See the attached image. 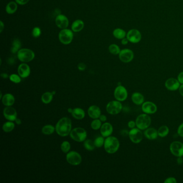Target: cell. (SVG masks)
I'll return each mask as SVG.
<instances>
[{"label":"cell","instance_id":"6da1fadb","mask_svg":"<svg viewBox=\"0 0 183 183\" xmlns=\"http://www.w3.org/2000/svg\"><path fill=\"white\" fill-rule=\"evenodd\" d=\"M72 121L68 117H63L60 119L56 124V131L60 137H66L70 134L72 131Z\"/></svg>","mask_w":183,"mask_h":183},{"label":"cell","instance_id":"7a4b0ae2","mask_svg":"<svg viewBox=\"0 0 183 183\" xmlns=\"http://www.w3.org/2000/svg\"><path fill=\"white\" fill-rule=\"evenodd\" d=\"M104 147L106 153L110 154H113L118 150L120 147V143L116 137H107L105 140Z\"/></svg>","mask_w":183,"mask_h":183},{"label":"cell","instance_id":"3957f363","mask_svg":"<svg viewBox=\"0 0 183 183\" xmlns=\"http://www.w3.org/2000/svg\"><path fill=\"white\" fill-rule=\"evenodd\" d=\"M135 122L137 127L143 131L149 127L152 123V119L148 114L143 113L137 116L135 120Z\"/></svg>","mask_w":183,"mask_h":183},{"label":"cell","instance_id":"277c9868","mask_svg":"<svg viewBox=\"0 0 183 183\" xmlns=\"http://www.w3.org/2000/svg\"><path fill=\"white\" fill-rule=\"evenodd\" d=\"M69 135L73 140L78 143H82L87 139V132L83 128L76 127L72 130Z\"/></svg>","mask_w":183,"mask_h":183},{"label":"cell","instance_id":"5b68a950","mask_svg":"<svg viewBox=\"0 0 183 183\" xmlns=\"http://www.w3.org/2000/svg\"><path fill=\"white\" fill-rule=\"evenodd\" d=\"M35 57V53L28 48H21L17 52V57L19 60L24 63L32 61Z\"/></svg>","mask_w":183,"mask_h":183},{"label":"cell","instance_id":"8992f818","mask_svg":"<svg viewBox=\"0 0 183 183\" xmlns=\"http://www.w3.org/2000/svg\"><path fill=\"white\" fill-rule=\"evenodd\" d=\"M122 110V104L117 100L110 102L106 106V110L107 113L111 115H118Z\"/></svg>","mask_w":183,"mask_h":183},{"label":"cell","instance_id":"52a82bcc","mask_svg":"<svg viewBox=\"0 0 183 183\" xmlns=\"http://www.w3.org/2000/svg\"><path fill=\"white\" fill-rule=\"evenodd\" d=\"M72 30L68 29H62L59 34V39L60 42L64 45H68L72 43L74 35Z\"/></svg>","mask_w":183,"mask_h":183},{"label":"cell","instance_id":"ba28073f","mask_svg":"<svg viewBox=\"0 0 183 183\" xmlns=\"http://www.w3.org/2000/svg\"><path fill=\"white\" fill-rule=\"evenodd\" d=\"M67 162L74 166L78 165L82 163V159L80 153L75 151L69 152L66 155Z\"/></svg>","mask_w":183,"mask_h":183},{"label":"cell","instance_id":"9c48e42d","mask_svg":"<svg viewBox=\"0 0 183 183\" xmlns=\"http://www.w3.org/2000/svg\"><path fill=\"white\" fill-rule=\"evenodd\" d=\"M130 140L134 143H139L143 140V134L141 130L138 128H134L130 130L128 133Z\"/></svg>","mask_w":183,"mask_h":183},{"label":"cell","instance_id":"30bf717a","mask_svg":"<svg viewBox=\"0 0 183 183\" xmlns=\"http://www.w3.org/2000/svg\"><path fill=\"white\" fill-rule=\"evenodd\" d=\"M114 96L119 102H124L128 97L127 89L122 85H118L114 91Z\"/></svg>","mask_w":183,"mask_h":183},{"label":"cell","instance_id":"8fae6325","mask_svg":"<svg viewBox=\"0 0 183 183\" xmlns=\"http://www.w3.org/2000/svg\"><path fill=\"white\" fill-rule=\"evenodd\" d=\"M170 152L176 157L183 156V143L180 141H174L170 146Z\"/></svg>","mask_w":183,"mask_h":183},{"label":"cell","instance_id":"7c38bea8","mask_svg":"<svg viewBox=\"0 0 183 183\" xmlns=\"http://www.w3.org/2000/svg\"><path fill=\"white\" fill-rule=\"evenodd\" d=\"M134 57V54L133 51L130 49H124L121 50L119 54V57L120 61L124 63H129L133 60Z\"/></svg>","mask_w":183,"mask_h":183},{"label":"cell","instance_id":"4fadbf2b","mask_svg":"<svg viewBox=\"0 0 183 183\" xmlns=\"http://www.w3.org/2000/svg\"><path fill=\"white\" fill-rule=\"evenodd\" d=\"M126 38H127L130 43L137 44L141 40L142 35L139 30L133 29L128 31Z\"/></svg>","mask_w":183,"mask_h":183},{"label":"cell","instance_id":"5bb4252c","mask_svg":"<svg viewBox=\"0 0 183 183\" xmlns=\"http://www.w3.org/2000/svg\"><path fill=\"white\" fill-rule=\"evenodd\" d=\"M4 118L10 121H15L17 118V112L13 107L11 106H6L3 111Z\"/></svg>","mask_w":183,"mask_h":183},{"label":"cell","instance_id":"9a60e30c","mask_svg":"<svg viewBox=\"0 0 183 183\" xmlns=\"http://www.w3.org/2000/svg\"><path fill=\"white\" fill-rule=\"evenodd\" d=\"M141 109L144 113H146L148 115H153L157 112V106L155 104L148 101L144 102L142 104Z\"/></svg>","mask_w":183,"mask_h":183},{"label":"cell","instance_id":"2e32d148","mask_svg":"<svg viewBox=\"0 0 183 183\" xmlns=\"http://www.w3.org/2000/svg\"><path fill=\"white\" fill-rule=\"evenodd\" d=\"M180 83L177 79L175 78H169L165 82V87L168 90L174 91L179 89Z\"/></svg>","mask_w":183,"mask_h":183},{"label":"cell","instance_id":"e0dca14e","mask_svg":"<svg viewBox=\"0 0 183 183\" xmlns=\"http://www.w3.org/2000/svg\"><path fill=\"white\" fill-rule=\"evenodd\" d=\"M56 24L61 29H67L69 25L68 19L65 15L60 14L56 17Z\"/></svg>","mask_w":183,"mask_h":183},{"label":"cell","instance_id":"ac0fdd59","mask_svg":"<svg viewBox=\"0 0 183 183\" xmlns=\"http://www.w3.org/2000/svg\"><path fill=\"white\" fill-rule=\"evenodd\" d=\"M113 131L112 125L110 122H105L100 128V134L104 137L111 136Z\"/></svg>","mask_w":183,"mask_h":183},{"label":"cell","instance_id":"d6986e66","mask_svg":"<svg viewBox=\"0 0 183 183\" xmlns=\"http://www.w3.org/2000/svg\"><path fill=\"white\" fill-rule=\"evenodd\" d=\"M18 73L19 75L23 78H28L30 76L31 73L30 67L25 63L20 64L18 68Z\"/></svg>","mask_w":183,"mask_h":183},{"label":"cell","instance_id":"ffe728a7","mask_svg":"<svg viewBox=\"0 0 183 183\" xmlns=\"http://www.w3.org/2000/svg\"><path fill=\"white\" fill-rule=\"evenodd\" d=\"M88 114L91 118L93 119H98L101 115V110L98 106L91 105L88 110Z\"/></svg>","mask_w":183,"mask_h":183},{"label":"cell","instance_id":"44dd1931","mask_svg":"<svg viewBox=\"0 0 183 183\" xmlns=\"http://www.w3.org/2000/svg\"><path fill=\"white\" fill-rule=\"evenodd\" d=\"M143 134L144 137L150 140H154L159 137L157 130L153 127H148L147 128L146 130H144Z\"/></svg>","mask_w":183,"mask_h":183},{"label":"cell","instance_id":"7402d4cb","mask_svg":"<svg viewBox=\"0 0 183 183\" xmlns=\"http://www.w3.org/2000/svg\"><path fill=\"white\" fill-rule=\"evenodd\" d=\"M15 102V97L13 94L9 93L4 94L2 98V103L6 106H11L13 105Z\"/></svg>","mask_w":183,"mask_h":183},{"label":"cell","instance_id":"603a6c76","mask_svg":"<svg viewBox=\"0 0 183 183\" xmlns=\"http://www.w3.org/2000/svg\"><path fill=\"white\" fill-rule=\"evenodd\" d=\"M132 100L133 103L137 105H142L144 102V97L142 94L135 92L133 93L132 95Z\"/></svg>","mask_w":183,"mask_h":183},{"label":"cell","instance_id":"cb8c5ba5","mask_svg":"<svg viewBox=\"0 0 183 183\" xmlns=\"http://www.w3.org/2000/svg\"><path fill=\"white\" fill-rule=\"evenodd\" d=\"M73 117L77 120H82L85 117V111L80 107L74 108L71 113Z\"/></svg>","mask_w":183,"mask_h":183},{"label":"cell","instance_id":"d4e9b609","mask_svg":"<svg viewBox=\"0 0 183 183\" xmlns=\"http://www.w3.org/2000/svg\"><path fill=\"white\" fill-rule=\"evenodd\" d=\"M84 26V22L82 20L78 19L75 20L72 25V30L75 32H78L83 30Z\"/></svg>","mask_w":183,"mask_h":183},{"label":"cell","instance_id":"484cf974","mask_svg":"<svg viewBox=\"0 0 183 183\" xmlns=\"http://www.w3.org/2000/svg\"><path fill=\"white\" fill-rule=\"evenodd\" d=\"M113 35L114 37L118 39H121L126 38L127 33L125 30L120 28H117L113 30Z\"/></svg>","mask_w":183,"mask_h":183},{"label":"cell","instance_id":"4316f807","mask_svg":"<svg viewBox=\"0 0 183 183\" xmlns=\"http://www.w3.org/2000/svg\"><path fill=\"white\" fill-rule=\"evenodd\" d=\"M53 96L52 92H46L44 93L41 97V102L45 104H50V103H51L53 100Z\"/></svg>","mask_w":183,"mask_h":183},{"label":"cell","instance_id":"83f0119b","mask_svg":"<svg viewBox=\"0 0 183 183\" xmlns=\"http://www.w3.org/2000/svg\"><path fill=\"white\" fill-rule=\"evenodd\" d=\"M17 4L16 2L11 1L8 4L6 7V11L8 14H13L17 10Z\"/></svg>","mask_w":183,"mask_h":183},{"label":"cell","instance_id":"f1b7e54d","mask_svg":"<svg viewBox=\"0 0 183 183\" xmlns=\"http://www.w3.org/2000/svg\"><path fill=\"white\" fill-rule=\"evenodd\" d=\"M15 127V125L13 121H8L5 122L2 126V130L6 133H10L13 131Z\"/></svg>","mask_w":183,"mask_h":183},{"label":"cell","instance_id":"f546056e","mask_svg":"<svg viewBox=\"0 0 183 183\" xmlns=\"http://www.w3.org/2000/svg\"><path fill=\"white\" fill-rule=\"evenodd\" d=\"M56 131V127L52 125H47L44 126L41 129V132L45 135H51Z\"/></svg>","mask_w":183,"mask_h":183},{"label":"cell","instance_id":"4dcf8cb0","mask_svg":"<svg viewBox=\"0 0 183 183\" xmlns=\"http://www.w3.org/2000/svg\"><path fill=\"white\" fill-rule=\"evenodd\" d=\"M21 42L19 39H15L13 41L11 46V52L12 53H16L20 50L21 47Z\"/></svg>","mask_w":183,"mask_h":183},{"label":"cell","instance_id":"1f68e13d","mask_svg":"<svg viewBox=\"0 0 183 183\" xmlns=\"http://www.w3.org/2000/svg\"><path fill=\"white\" fill-rule=\"evenodd\" d=\"M158 135L161 137H165L168 135L169 133V128L168 127L165 125H163L160 127L157 130Z\"/></svg>","mask_w":183,"mask_h":183},{"label":"cell","instance_id":"d6a6232c","mask_svg":"<svg viewBox=\"0 0 183 183\" xmlns=\"http://www.w3.org/2000/svg\"><path fill=\"white\" fill-rule=\"evenodd\" d=\"M84 147L88 151H93L94 149L96 146L94 145V141H93L90 139H88L84 141Z\"/></svg>","mask_w":183,"mask_h":183},{"label":"cell","instance_id":"836d02e7","mask_svg":"<svg viewBox=\"0 0 183 183\" xmlns=\"http://www.w3.org/2000/svg\"><path fill=\"white\" fill-rule=\"evenodd\" d=\"M109 50L110 53L113 55H119V54L120 53V47L116 44H111L110 45L109 47Z\"/></svg>","mask_w":183,"mask_h":183},{"label":"cell","instance_id":"e575fe53","mask_svg":"<svg viewBox=\"0 0 183 183\" xmlns=\"http://www.w3.org/2000/svg\"><path fill=\"white\" fill-rule=\"evenodd\" d=\"M102 125V121L100 120V119H94L91 123V127L94 130H98L100 129Z\"/></svg>","mask_w":183,"mask_h":183},{"label":"cell","instance_id":"d590c367","mask_svg":"<svg viewBox=\"0 0 183 183\" xmlns=\"http://www.w3.org/2000/svg\"><path fill=\"white\" fill-rule=\"evenodd\" d=\"M60 148H61L62 152H63L64 153H68L69 152L70 148H71L70 143L67 141H63V143H61Z\"/></svg>","mask_w":183,"mask_h":183},{"label":"cell","instance_id":"8d00e7d4","mask_svg":"<svg viewBox=\"0 0 183 183\" xmlns=\"http://www.w3.org/2000/svg\"><path fill=\"white\" fill-rule=\"evenodd\" d=\"M104 142H105L104 137H103V136L97 137L96 139L94 140V145L97 148H100L102 146H103Z\"/></svg>","mask_w":183,"mask_h":183},{"label":"cell","instance_id":"74e56055","mask_svg":"<svg viewBox=\"0 0 183 183\" xmlns=\"http://www.w3.org/2000/svg\"><path fill=\"white\" fill-rule=\"evenodd\" d=\"M21 77L19 75L16 74H13L9 76L10 81L14 83H19L21 82Z\"/></svg>","mask_w":183,"mask_h":183},{"label":"cell","instance_id":"f35d334b","mask_svg":"<svg viewBox=\"0 0 183 183\" xmlns=\"http://www.w3.org/2000/svg\"><path fill=\"white\" fill-rule=\"evenodd\" d=\"M41 31L40 29L38 28V27H35L33 28V30H32V36L35 38H38V37H40L41 35Z\"/></svg>","mask_w":183,"mask_h":183},{"label":"cell","instance_id":"ab89813d","mask_svg":"<svg viewBox=\"0 0 183 183\" xmlns=\"http://www.w3.org/2000/svg\"><path fill=\"white\" fill-rule=\"evenodd\" d=\"M164 183H176L177 180L175 178L170 177L167 178L166 180L164 181Z\"/></svg>","mask_w":183,"mask_h":183},{"label":"cell","instance_id":"60d3db41","mask_svg":"<svg viewBox=\"0 0 183 183\" xmlns=\"http://www.w3.org/2000/svg\"><path fill=\"white\" fill-rule=\"evenodd\" d=\"M177 133L179 136L183 137V122L181 123L178 128Z\"/></svg>","mask_w":183,"mask_h":183},{"label":"cell","instance_id":"b9f144b4","mask_svg":"<svg viewBox=\"0 0 183 183\" xmlns=\"http://www.w3.org/2000/svg\"><path fill=\"white\" fill-rule=\"evenodd\" d=\"M128 126L131 129L135 128V127H137L136 126V122L134 121H133V120H131V121H128Z\"/></svg>","mask_w":183,"mask_h":183},{"label":"cell","instance_id":"7bdbcfd3","mask_svg":"<svg viewBox=\"0 0 183 183\" xmlns=\"http://www.w3.org/2000/svg\"><path fill=\"white\" fill-rule=\"evenodd\" d=\"M86 68H87V66L84 63H80L78 65V69L80 71H84Z\"/></svg>","mask_w":183,"mask_h":183},{"label":"cell","instance_id":"ee69618b","mask_svg":"<svg viewBox=\"0 0 183 183\" xmlns=\"http://www.w3.org/2000/svg\"><path fill=\"white\" fill-rule=\"evenodd\" d=\"M177 80L181 84H183V72L180 73L177 76Z\"/></svg>","mask_w":183,"mask_h":183},{"label":"cell","instance_id":"f6af8a7d","mask_svg":"<svg viewBox=\"0 0 183 183\" xmlns=\"http://www.w3.org/2000/svg\"><path fill=\"white\" fill-rule=\"evenodd\" d=\"M17 3L20 4V5H24L28 3L29 0H15Z\"/></svg>","mask_w":183,"mask_h":183},{"label":"cell","instance_id":"bcb514c9","mask_svg":"<svg viewBox=\"0 0 183 183\" xmlns=\"http://www.w3.org/2000/svg\"><path fill=\"white\" fill-rule=\"evenodd\" d=\"M100 120L102 121V122H105L107 120V117L106 116L104 115H101L100 116Z\"/></svg>","mask_w":183,"mask_h":183},{"label":"cell","instance_id":"7dc6e473","mask_svg":"<svg viewBox=\"0 0 183 183\" xmlns=\"http://www.w3.org/2000/svg\"><path fill=\"white\" fill-rule=\"evenodd\" d=\"M130 41H128L127 38H123V39H121V43L123 45H126L128 44V43H129Z\"/></svg>","mask_w":183,"mask_h":183},{"label":"cell","instance_id":"c3c4849f","mask_svg":"<svg viewBox=\"0 0 183 183\" xmlns=\"http://www.w3.org/2000/svg\"><path fill=\"white\" fill-rule=\"evenodd\" d=\"M0 23H1V25H0V32L2 33V32L3 31L4 28V25L2 21H1Z\"/></svg>","mask_w":183,"mask_h":183},{"label":"cell","instance_id":"681fc988","mask_svg":"<svg viewBox=\"0 0 183 183\" xmlns=\"http://www.w3.org/2000/svg\"><path fill=\"white\" fill-rule=\"evenodd\" d=\"M179 91H180V94H181V96L183 97V84H181L179 88Z\"/></svg>","mask_w":183,"mask_h":183},{"label":"cell","instance_id":"f907efd6","mask_svg":"<svg viewBox=\"0 0 183 183\" xmlns=\"http://www.w3.org/2000/svg\"><path fill=\"white\" fill-rule=\"evenodd\" d=\"M183 159L181 157H178L177 159V163L178 164H181L183 163Z\"/></svg>","mask_w":183,"mask_h":183},{"label":"cell","instance_id":"816d5d0a","mask_svg":"<svg viewBox=\"0 0 183 183\" xmlns=\"http://www.w3.org/2000/svg\"><path fill=\"white\" fill-rule=\"evenodd\" d=\"M15 121L17 125H20L22 124V121H21L20 119L17 118Z\"/></svg>","mask_w":183,"mask_h":183},{"label":"cell","instance_id":"f5cc1de1","mask_svg":"<svg viewBox=\"0 0 183 183\" xmlns=\"http://www.w3.org/2000/svg\"><path fill=\"white\" fill-rule=\"evenodd\" d=\"M1 76L3 78H4V79H6V78H7L9 76H8V75L7 74H6V73H2L1 75Z\"/></svg>","mask_w":183,"mask_h":183},{"label":"cell","instance_id":"db71d44e","mask_svg":"<svg viewBox=\"0 0 183 183\" xmlns=\"http://www.w3.org/2000/svg\"><path fill=\"white\" fill-rule=\"evenodd\" d=\"M73 110V109L72 108H69L68 109V112L69 113H72Z\"/></svg>","mask_w":183,"mask_h":183},{"label":"cell","instance_id":"11a10c76","mask_svg":"<svg viewBox=\"0 0 183 183\" xmlns=\"http://www.w3.org/2000/svg\"><path fill=\"white\" fill-rule=\"evenodd\" d=\"M52 94H53V95H54V94H56V91H52Z\"/></svg>","mask_w":183,"mask_h":183}]
</instances>
